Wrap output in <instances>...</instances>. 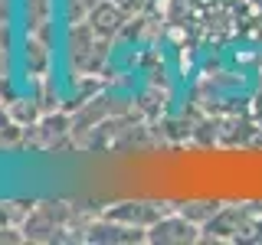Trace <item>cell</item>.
<instances>
[{"instance_id":"obj_5","label":"cell","mask_w":262,"mask_h":245,"mask_svg":"<svg viewBox=\"0 0 262 245\" xmlns=\"http://www.w3.org/2000/svg\"><path fill=\"white\" fill-rule=\"evenodd\" d=\"M85 239H89V242H144V239H147V229H135V226L115 223V219L105 216V223L92 226Z\"/></svg>"},{"instance_id":"obj_1","label":"cell","mask_w":262,"mask_h":245,"mask_svg":"<svg viewBox=\"0 0 262 245\" xmlns=\"http://www.w3.org/2000/svg\"><path fill=\"white\" fill-rule=\"evenodd\" d=\"M105 46H108V39H102L85 20H79L69 33V62H72V69L76 72L79 69L82 72L98 69L102 59H105Z\"/></svg>"},{"instance_id":"obj_8","label":"cell","mask_w":262,"mask_h":245,"mask_svg":"<svg viewBox=\"0 0 262 245\" xmlns=\"http://www.w3.org/2000/svg\"><path fill=\"white\" fill-rule=\"evenodd\" d=\"M95 4H102V0H69V16H72V23L85 20V13L92 10Z\"/></svg>"},{"instance_id":"obj_12","label":"cell","mask_w":262,"mask_h":245,"mask_svg":"<svg viewBox=\"0 0 262 245\" xmlns=\"http://www.w3.org/2000/svg\"><path fill=\"white\" fill-rule=\"evenodd\" d=\"M151 4H158V0H151Z\"/></svg>"},{"instance_id":"obj_11","label":"cell","mask_w":262,"mask_h":245,"mask_svg":"<svg viewBox=\"0 0 262 245\" xmlns=\"http://www.w3.org/2000/svg\"><path fill=\"white\" fill-rule=\"evenodd\" d=\"M7 16H10V0H0V23H7Z\"/></svg>"},{"instance_id":"obj_4","label":"cell","mask_w":262,"mask_h":245,"mask_svg":"<svg viewBox=\"0 0 262 245\" xmlns=\"http://www.w3.org/2000/svg\"><path fill=\"white\" fill-rule=\"evenodd\" d=\"M161 216H164V209L154 206V203H118V206L108 212V219L135 226V229H151Z\"/></svg>"},{"instance_id":"obj_7","label":"cell","mask_w":262,"mask_h":245,"mask_svg":"<svg viewBox=\"0 0 262 245\" xmlns=\"http://www.w3.org/2000/svg\"><path fill=\"white\" fill-rule=\"evenodd\" d=\"M216 209H220L216 203H190V206H184V209H180V212H184L187 219H193L196 226H207L210 219L216 216Z\"/></svg>"},{"instance_id":"obj_2","label":"cell","mask_w":262,"mask_h":245,"mask_svg":"<svg viewBox=\"0 0 262 245\" xmlns=\"http://www.w3.org/2000/svg\"><path fill=\"white\" fill-rule=\"evenodd\" d=\"M200 226L193 219H187L184 212H164V216L147 229V242H161V245H184L196 242Z\"/></svg>"},{"instance_id":"obj_10","label":"cell","mask_w":262,"mask_h":245,"mask_svg":"<svg viewBox=\"0 0 262 245\" xmlns=\"http://www.w3.org/2000/svg\"><path fill=\"white\" fill-rule=\"evenodd\" d=\"M0 242H20V235L13 229H0Z\"/></svg>"},{"instance_id":"obj_3","label":"cell","mask_w":262,"mask_h":245,"mask_svg":"<svg viewBox=\"0 0 262 245\" xmlns=\"http://www.w3.org/2000/svg\"><path fill=\"white\" fill-rule=\"evenodd\" d=\"M125 20H128V13L121 10V7H115L112 0H102V4H95L92 10L85 13V23H89V27H92L102 39H115Z\"/></svg>"},{"instance_id":"obj_6","label":"cell","mask_w":262,"mask_h":245,"mask_svg":"<svg viewBox=\"0 0 262 245\" xmlns=\"http://www.w3.org/2000/svg\"><path fill=\"white\" fill-rule=\"evenodd\" d=\"M49 16H53V0H27V30H30V36L46 39Z\"/></svg>"},{"instance_id":"obj_9","label":"cell","mask_w":262,"mask_h":245,"mask_svg":"<svg viewBox=\"0 0 262 245\" xmlns=\"http://www.w3.org/2000/svg\"><path fill=\"white\" fill-rule=\"evenodd\" d=\"M115 7H121L128 16H138V13H144L147 7H151V0H112Z\"/></svg>"}]
</instances>
